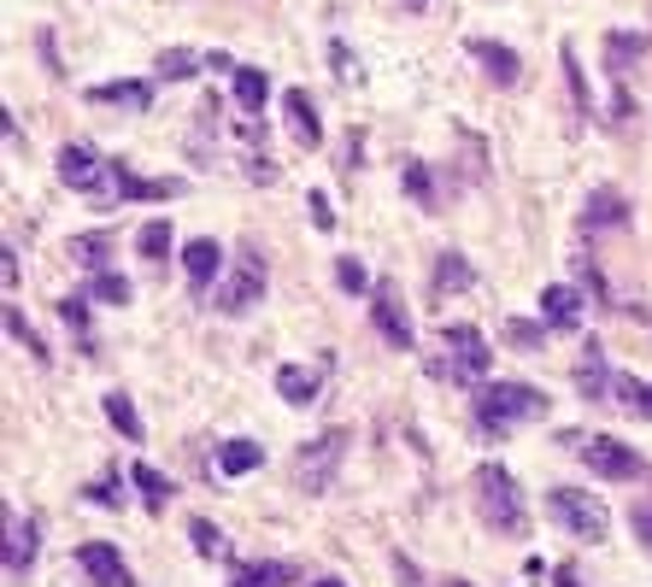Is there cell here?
Instances as JSON below:
<instances>
[{"mask_svg": "<svg viewBox=\"0 0 652 587\" xmlns=\"http://www.w3.org/2000/svg\"><path fill=\"white\" fill-rule=\"evenodd\" d=\"M546 418V394L529 383H488L476 388V429L483 435H511V429Z\"/></svg>", "mask_w": 652, "mask_h": 587, "instance_id": "1", "label": "cell"}, {"mask_svg": "<svg viewBox=\"0 0 652 587\" xmlns=\"http://www.w3.org/2000/svg\"><path fill=\"white\" fill-rule=\"evenodd\" d=\"M471 488H476V511H483L488 529H500V534L529 529V506H523V494H518V481H511L506 464H476Z\"/></svg>", "mask_w": 652, "mask_h": 587, "instance_id": "2", "label": "cell"}, {"mask_svg": "<svg viewBox=\"0 0 652 587\" xmlns=\"http://www.w3.org/2000/svg\"><path fill=\"white\" fill-rule=\"evenodd\" d=\"M441 353L447 358H435V376H447V383H483V376L494 370V347H488V335L476 330V323H447L441 330Z\"/></svg>", "mask_w": 652, "mask_h": 587, "instance_id": "3", "label": "cell"}, {"mask_svg": "<svg viewBox=\"0 0 652 587\" xmlns=\"http://www.w3.org/2000/svg\"><path fill=\"white\" fill-rule=\"evenodd\" d=\"M546 506H553L559 523L571 529L576 541H588V546H599L611 534V511L599 506L594 494H582V488H553V494H546Z\"/></svg>", "mask_w": 652, "mask_h": 587, "instance_id": "4", "label": "cell"}, {"mask_svg": "<svg viewBox=\"0 0 652 587\" xmlns=\"http://www.w3.org/2000/svg\"><path fill=\"white\" fill-rule=\"evenodd\" d=\"M341 458H347V429H323L318 441H306V446H300V458H295L300 488H306V494H330V481H335V470H341Z\"/></svg>", "mask_w": 652, "mask_h": 587, "instance_id": "5", "label": "cell"}, {"mask_svg": "<svg viewBox=\"0 0 652 587\" xmlns=\"http://www.w3.org/2000/svg\"><path fill=\"white\" fill-rule=\"evenodd\" d=\"M183 177H135V170L124 159H107V182H100V195L95 200H177L183 195Z\"/></svg>", "mask_w": 652, "mask_h": 587, "instance_id": "6", "label": "cell"}, {"mask_svg": "<svg viewBox=\"0 0 652 587\" xmlns=\"http://www.w3.org/2000/svg\"><path fill=\"white\" fill-rule=\"evenodd\" d=\"M259 294H265V253L259 247H247L242 258H235V270L224 276V288H218V312L224 318H242L259 306Z\"/></svg>", "mask_w": 652, "mask_h": 587, "instance_id": "7", "label": "cell"}, {"mask_svg": "<svg viewBox=\"0 0 652 587\" xmlns=\"http://www.w3.org/2000/svg\"><path fill=\"white\" fill-rule=\"evenodd\" d=\"M576 453L588 458L594 476H606V481L641 476V453H634V446H623L617 435H588V441H576Z\"/></svg>", "mask_w": 652, "mask_h": 587, "instance_id": "8", "label": "cell"}, {"mask_svg": "<svg viewBox=\"0 0 652 587\" xmlns=\"http://www.w3.org/2000/svg\"><path fill=\"white\" fill-rule=\"evenodd\" d=\"M59 182L77 188V195H100V182H107V159H100L89 142H65L59 147Z\"/></svg>", "mask_w": 652, "mask_h": 587, "instance_id": "9", "label": "cell"}, {"mask_svg": "<svg viewBox=\"0 0 652 587\" xmlns=\"http://www.w3.org/2000/svg\"><path fill=\"white\" fill-rule=\"evenodd\" d=\"M371 323H376V335L388 341V347H400V353H411V318L400 312V294H394V283H376V294H371Z\"/></svg>", "mask_w": 652, "mask_h": 587, "instance_id": "10", "label": "cell"}, {"mask_svg": "<svg viewBox=\"0 0 652 587\" xmlns=\"http://www.w3.org/2000/svg\"><path fill=\"white\" fill-rule=\"evenodd\" d=\"M77 564H82V576H89L95 587H135L130 582V569H124V558H118V546L112 541H89L77 552Z\"/></svg>", "mask_w": 652, "mask_h": 587, "instance_id": "11", "label": "cell"}, {"mask_svg": "<svg viewBox=\"0 0 652 587\" xmlns=\"http://www.w3.org/2000/svg\"><path fill=\"white\" fill-rule=\"evenodd\" d=\"M283 112H288V135L312 153V147H323V124H318V107H312V95L306 89H288L283 95Z\"/></svg>", "mask_w": 652, "mask_h": 587, "instance_id": "12", "label": "cell"}, {"mask_svg": "<svg viewBox=\"0 0 652 587\" xmlns=\"http://www.w3.org/2000/svg\"><path fill=\"white\" fill-rule=\"evenodd\" d=\"M471 54H476V59H483V65H488V77H494V82H500V89H518V82H523V59H518V54H511V47H506V42H488V36H471Z\"/></svg>", "mask_w": 652, "mask_h": 587, "instance_id": "13", "label": "cell"}, {"mask_svg": "<svg viewBox=\"0 0 652 587\" xmlns=\"http://www.w3.org/2000/svg\"><path fill=\"white\" fill-rule=\"evenodd\" d=\"M629 223V206H623V195L617 188H594L588 195V206H582V230L588 235H599V230H623Z\"/></svg>", "mask_w": 652, "mask_h": 587, "instance_id": "14", "label": "cell"}, {"mask_svg": "<svg viewBox=\"0 0 652 587\" xmlns=\"http://www.w3.org/2000/svg\"><path fill=\"white\" fill-rule=\"evenodd\" d=\"M183 270H188V283H195V294H206V288H212V276L224 270V247H218L212 235L188 241V247H183Z\"/></svg>", "mask_w": 652, "mask_h": 587, "instance_id": "15", "label": "cell"}, {"mask_svg": "<svg viewBox=\"0 0 652 587\" xmlns=\"http://www.w3.org/2000/svg\"><path fill=\"white\" fill-rule=\"evenodd\" d=\"M541 323L546 330H582V294L564 288V283L541 288Z\"/></svg>", "mask_w": 652, "mask_h": 587, "instance_id": "16", "label": "cell"}, {"mask_svg": "<svg viewBox=\"0 0 652 587\" xmlns=\"http://www.w3.org/2000/svg\"><path fill=\"white\" fill-rule=\"evenodd\" d=\"M611 383H617V376L606 370V347H599V341H588V347H582V358H576V388H582V400H606Z\"/></svg>", "mask_w": 652, "mask_h": 587, "instance_id": "17", "label": "cell"}, {"mask_svg": "<svg viewBox=\"0 0 652 587\" xmlns=\"http://www.w3.org/2000/svg\"><path fill=\"white\" fill-rule=\"evenodd\" d=\"M30 564H36V523L19 517V511H7V569L24 576Z\"/></svg>", "mask_w": 652, "mask_h": 587, "instance_id": "18", "label": "cell"}, {"mask_svg": "<svg viewBox=\"0 0 652 587\" xmlns=\"http://www.w3.org/2000/svg\"><path fill=\"white\" fill-rule=\"evenodd\" d=\"M95 107H124V112H147L153 107V82H95L89 89Z\"/></svg>", "mask_w": 652, "mask_h": 587, "instance_id": "19", "label": "cell"}, {"mask_svg": "<svg viewBox=\"0 0 652 587\" xmlns=\"http://www.w3.org/2000/svg\"><path fill=\"white\" fill-rule=\"evenodd\" d=\"M65 253H71V265H82V270H107V258L118 253V241L107 235V230H89V235H71V247H65Z\"/></svg>", "mask_w": 652, "mask_h": 587, "instance_id": "20", "label": "cell"}, {"mask_svg": "<svg viewBox=\"0 0 652 587\" xmlns=\"http://www.w3.org/2000/svg\"><path fill=\"white\" fill-rule=\"evenodd\" d=\"M647 54V36H629V30H617V36H606V71L623 82L634 71V59Z\"/></svg>", "mask_w": 652, "mask_h": 587, "instance_id": "21", "label": "cell"}, {"mask_svg": "<svg viewBox=\"0 0 652 587\" xmlns=\"http://www.w3.org/2000/svg\"><path fill=\"white\" fill-rule=\"evenodd\" d=\"M277 394H283L288 406H312V400H318V370L283 365V370H277Z\"/></svg>", "mask_w": 652, "mask_h": 587, "instance_id": "22", "label": "cell"}, {"mask_svg": "<svg viewBox=\"0 0 652 587\" xmlns=\"http://www.w3.org/2000/svg\"><path fill=\"white\" fill-rule=\"evenodd\" d=\"M283 582H295V564H283V558H265V564H242L230 576V587H283Z\"/></svg>", "mask_w": 652, "mask_h": 587, "instance_id": "23", "label": "cell"}, {"mask_svg": "<svg viewBox=\"0 0 652 587\" xmlns=\"http://www.w3.org/2000/svg\"><path fill=\"white\" fill-rule=\"evenodd\" d=\"M265 95H270V77L259 65H235V100H242V112L259 118L265 112Z\"/></svg>", "mask_w": 652, "mask_h": 587, "instance_id": "24", "label": "cell"}, {"mask_svg": "<svg viewBox=\"0 0 652 587\" xmlns=\"http://www.w3.org/2000/svg\"><path fill=\"white\" fill-rule=\"evenodd\" d=\"M265 464V446L259 441H224V453H218V470L224 476H247Z\"/></svg>", "mask_w": 652, "mask_h": 587, "instance_id": "25", "label": "cell"}, {"mask_svg": "<svg viewBox=\"0 0 652 587\" xmlns=\"http://www.w3.org/2000/svg\"><path fill=\"white\" fill-rule=\"evenodd\" d=\"M100 406H107V423L118 429V435H124V441H142V418H135V400H130L124 388H112Z\"/></svg>", "mask_w": 652, "mask_h": 587, "instance_id": "26", "label": "cell"}, {"mask_svg": "<svg viewBox=\"0 0 652 587\" xmlns=\"http://www.w3.org/2000/svg\"><path fill=\"white\" fill-rule=\"evenodd\" d=\"M200 54H195V47H165V54H159V65H153V77H165V82H188V77H195L200 71Z\"/></svg>", "mask_w": 652, "mask_h": 587, "instance_id": "27", "label": "cell"}, {"mask_svg": "<svg viewBox=\"0 0 652 587\" xmlns=\"http://www.w3.org/2000/svg\"><path fill=\"white\" fill-rule=\"evenodd\" d=\"M611 394H617V406H623L629 418H652V383H641V376H617Z\"/></svg>", "mask_w": 652, "mask_h": 587, "instance_id": "28", "label": "cell"}, {"mask_svg": "<svg viewBox=\"0 0 652 587\" xmlns=\"http://www.w3.org/2000/svg\"><path fill=\"white\" fill-rule=\"evenodd\" d=\"M471 283H476V270L465 265V253H441L435 258V294H458Z\"/></svg>", "mask_w": 652, "mask_h": 587, "instance_id": "29", "label": "cell"}, {"mask_svg": "<svg viewBox=\"0 0 652 587\" xmlns=\"http://www.w3.org/2000/svg\"><path fill=\"white\" fill-rule=\"evenodd\" d=\"M130 481L142 488L147 511H165V506H170V494H177V488H170V481H165L159 470H153V464H135V470H130Z\"/></svg>", "mask_w": 652, "mask_h": 587, "instance_id": "30", "label": "cell"}, {"mask_svg": "<svg viewBox=\"0 0 652 587\" xmlns=\"http://www.w3.org/2000/svg\"><path fill=\"white\" fill-rule=\"evenodd\" d=\"M188 541H195L200 558H230V534L218 529V523H206V517H195V523H188Z\"/></svg>", "mask_w": 652, "mask_h": 587, "instance_id": "31", "label": "cell"}, {"mask_svg": "<svg viewBox=\"0 0 652 587\" xmlns=\"http://www.w3.org/2000/svg\"><path fill=\"white\" fill-rule=\"evenodd\" d=\"M89 300H100V306H130V276L95 270V276H89Z\"/></svg>", "mask_w": 652, "mask_h": 587, "instance_id": "32", "label": "cell"}, {"mask_svg": "<svg viewBox=\"0 0 652 587\" xmlns=\"http://www.w3.org/2000/svg\"><path fill=\"white\" fill-rule=\"evenodd\" d=\"M135 253L153 258V265H159V258H170V223H165V218L142 223V230H135Z\"/></svg>", "mask_w": 652, "mask_h": 587, "instance_id": "33", "label": "cell"}, {"mask_svg": "<svg viewBox=\"0 0 652 587\" xmlns=\"http://www.w3.org/2000/svg\"><path fill=\"white\" fill-rule=\"evenodd\" d=\"M400 177H406V195H411V200H418L423 212H429V206H435V182H429V165H423V159H406V170H400Z\"/></svg>", "mask_w": 652, "mask_h": 587, "instance_id": "34", "label": "cell"}, {"mask_svg": "<svg viewBox=\"0 0 652 587\" xmlns=\"http://www.w3.org/2000/svg\"><path fill=\"white\" fill-rule=\"evenodd\" d=\"M7 335H12V341H24V353L36 358V365H47V347H42V335L24 323V312H19V306H7Z\"/></svg>", "mask_w": 652, "mask_h": 587, "instance_id": "35", "label": "cell"}, {"mask_svg": "<svg viewBox=\"0 0 652 587\" xmlns=\"http://www.w3.org/2000/svg\"><path fill=\"white\" fill-rule=\"evenodd\" d=\"M59 318H65V330L82 335V347H95V341H89V300H77V294H71V300H59Z\"/></svg>", "mask_w": 652, "mask_h": 587, "instance_id": "36", "label": "cell"}, {"mask_svg": "<svg viewBox=\"0 0 652 587\" xmlns=\"http://www.w3.org/2000/svg\"><path fill=\"white\" fill-rule=\"evenodd\" d=\"M559 59H564V77H571V95H576V112H582V118H588V82H582V71H576V47H571V42H564V47H559Z\"/></svg>", "mask_w": 652, "mask_h": 587, "instance_id": "37", "label": "cell"}, {"mask_svg": "<svg viewBox=\"0 0 652 587\" xmlns=\"http://www.w3.org/2000/svg\"><path fill=\"white\" fill-rule=\"evenodd\" d=\"M335 283L347 288V294H365L371 276H365V265H358V258H341V265H335Z\"/></svg>", "mask_w": 652, "mask_h": 587, "instance_id": "38", "label": "cell"}, {"mask_svg": "<svg viewBox=\"0 0 652 587\" xmlns=\"http://www.w3.org/2000/svg\"><path fill=\"white\" fill-rule=\"evenodd\" d=\"M330 59H335V77H341V82H365V71H358V59L347 54V42H330Z\"/></svg>", "mask_w": 652, "mask_h": 587, "instance_id": "39", "label": "cell"}, {"mask_svg": "<svg viewBox=\"0 0 652 587\" xmlns=\"http://www.w3.org/2000/svg\"><path fill=\"white\" fill-rule=\"evenodd\" d=\"M82 494H89L95 506H107V511H118V506H124V488H118L112 476H107V481H89V488H82Z\"/></svg>", "mask_w": 652, "mask_h": 587, "instance_id": "40", "label": "cell"}, {"mask_svg": "<svg viewBox=\"0 0 652 587\" xmlns=\"http://www.w3.org/2000/svg\"><path fill=\"white\" fill-rule=\"evenodd\" d=\"M312 223H318L323 235L335 230V212H330V195H323V188H312Z\"/></svg>", "mask_w": 652, "mask_h": 587, "instance_id": "41", "label": "cell"}, {"mask_svg": "<svg viewBox=\"0 0 652 587\" xmlns=\"http://www.w3.org/2000/svg\"><path fill=\"white\" fill-rule=\"evenodd\" d=\"M629 523H634V534H641V546L652 552V506H634V511H629Z\"/></svg>", "mask_w": 652, "mask_h": 587, "instance_id": "42", "label": "cell"}, {"mask_svg": "<svg viewBox=\"0 0 652 587\" xmlns=\"http://www.w3.org/2000/svg\"><path fill=\"white\" fill-rule=\"evenodd\" d=\"M0 283H7V288H19V253H0Z\"/></svg>", "mask_w": 652, "mask_h": 587, "instance_id": "43", "label": "cell"}, {"mask_svg": "<svg viewBox=\"0 0 652 587\" xmlns=\"http://www.w3.org/2000/svg\"><path fill=\"white\" fill-rule=\"evenodd\" d=\"M394 569H400V582H406V587H418V569H411V558H394Z\"/></svg>", "mask_w": 652, "mask_h": 587, "instance_id": "44", "label": "cell"}, {"mask_svg": "<svg viewBox=\"0 0 652 587\" xmlns=\"http://www.w3.org/2000/svg\"><path fill=\"white\" fill-rule=\"evenodd\" d=\"M559 587H582V582L571 576V569H559Z\"/></svg>", "mask_w": 652, "mask_h": 587, "instance_id": "45", "label": "cell"}, {"mask_svg": "<svg viewBox=\"0 0 652 587\" xmlns=\"http://www.w3.org/2000/svg\"><path fill=\"white\" fill-rule=\"evenodd\" d=\"M312 587H341V582H335V576H323V582H312Z\"/></svg>", "mask_w": 652, "mask_h": 587, "instance_id": "46", "label": "cell"}, {"mask_svg": "<svg viewBox=\"0 0 652 587\" xmlns=\"http://www.w3.org/2000/svg\"><path fill=\"white\" fill-rule=\"evenodd\" d=\"M441 587H471V582H458V576H447V582H441Z\"/></svg>", "mask_w": 652, "mask_h": 587, "instance_id": "47", "label": "cell"}]
</instances>
